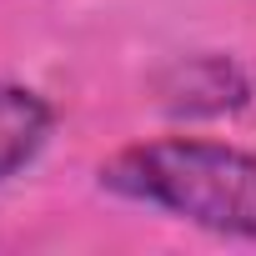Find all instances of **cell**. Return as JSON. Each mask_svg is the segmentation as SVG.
<instances>
[{
    "label": "cell",
    "mask_w": 256,
    "mask_h": 256,
    "mask_svg": "<svg viewBox=\"0 0 256 256\" xmlns=\"http://www.w3.org/2000/svg\"><path fill=\"white\" fill-rule=\"evenodd\" d=\"M100 186L120 201L171 211L201 231L256 241V156L241 146L166 136L100 161Z\"/></svg>",
    "instance_id": "obj_1"
},
{
    "label": "cell",
    "mask_w": 256,
    "mask_h": 256,
    "mask_svg": "<svg viewBox=\"0 0 256 256\" xmlns=\"http://www.w3.org/2000/svg\"><path fill=\"white\" fill-rule=\"evenodd\" d=\"M156 96H161V110L166 116L211 120V116L241 110L251 100V86L236 70V60H226V56H191V60H176L156 80Z\"/></svg>",
    "instance_id": "obj_2"
},
{
    "label": "cell",
    "mask_w": 256,
    "mask_h": 256,
    "mask_svg": "<svg viewBox=\"0 0 256 256\" xmlns=\"http://www.w3.org/2000/svg\"><path fill=\"white\" fill-rule=\"evenodd\" d=\"M50 106L26 90V86H10V80H0V181H10L20 176L50 141Z\"/></svg>",
    "instance_id": "obj_3"
}]
</instances>
